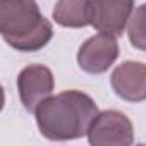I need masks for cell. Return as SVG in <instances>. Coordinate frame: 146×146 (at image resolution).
I'll return each mask as SVG.
<instances>
[{"mask_svg":"<svg viewBox=\"0 0 146 146\" xmlns=\"http://www.w3.org/2000/svg\"><path fill=\"white\" fill-rule=\"evenodd\" d=\"M98 115L95 100L78 90L48 96L35 110L36 125L50 141H70L88 136L90 125Z\"/></svg>","mask_w":146,"mask_h":146,"instance_id":"obj_1","label":"cell"},{"mask_svg":"<svg viewBox=\"0 0 146 146\" xmlns=\"http://www.w3.org/2000/svg\"><path fill=\"white\" fill-rule=\"evenodd\" d=\"M0 33L14 50L38 52L50 43L53 28L36 0H0Z\"/></svg>","mask_w":146,"mask_h":146,"instance_id":"obj_2","label":"cell"},{"mask_svg":"<svg viewBox=\"0 0 146 146\" xmlns=\"http://www.w3.org/2000/svg\"><path fill=\"white\" fill-rule=\"evenodd\" d=\"M93 146H131L134 143V125L119 110L98 112L88 131Z\"/></svg>","mask_w":146,"mask_h":146,"instance_id":"obj_3","label":"cell"},{"mask_svg":"<svg viewBox=\"0 0 146 146\" xmlns=\"http://www.w3.org/2000/svg\"><path fill=\"white\" fill-rule=\"evenodd\" d=\"M90 26L98 33L120 36L134 12V0H88Z\"/></svg>","mask_w":146,"mask_h":146,"instance_id":"obj_4","label":"cell"},{"mask_svg":"<svg viewBox=\"0 0 146 146\" xmlns=\"http://www.w3.org/2000/svg\"><path fill=\"white\" fill-rule=\"evenodd\" d=\"M53 86L55 81L52 70L41 64H31L24 67L17 76V91L21 103L28 112L33 113L41 102L52 96Z\"/></svg>","mask_w":146,"mask_h":146,"instance_id":"obj_5","label":"cell"},{"mask_svg":"<svg viewBox=\"0 0 146 146\" xmlns=\"http://www.w3.org/2000/svg\"><path fill=\"white\" fill-rule=\"evenodd\" d=\"M119 57V43L112 35L98 33L88 38L78 52V65L88 74H103Z\"/></svg>","mask_w":146,"mask_h":146,"instance_id":"obj_6","label":"cell"},{"mask_svg":"<svg viewBox=\"0 0 146 146\" xmlns=\"http://www.w3.org/2000/svg\"><path fill=\"white\" fill-rule=\"evenodd\" d=\"M115 95L125 102L137 103L146 100V64L125 60L117 65L110 76Z\"/></svg>","mask_w":146,"mask_h":146,"instance_id":"obj_7","label":"cell"},{"mask_svg":"<svg viewBox=\"0 0 146 146\" xmlns=\"http://www.w3.org/2000/svg\"><path fill=\"white\" fill-rule=\"evenodd\" d=\"M53 21L62 28H84L90 24L88 0H57Z\"/></svg>","mask_w":146,"mask_h":146,"instance_id":"obj_8","label":"cell"},{"mask_svg":"<svg viewBox=\"0 0 146 146\" xmlns=\"http://www.w3.org/2000/svg\"><path fill=\"white\" fill-rule=\"evenodd\" d=\"M127 36L134 48L146 52V4L134 9L127 24Z\"/></svg>","mask_w":146,"mask_h":146,"instance_id":"obj_9","label":"cell"}]
</instances>
